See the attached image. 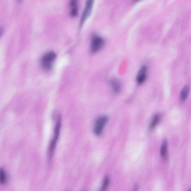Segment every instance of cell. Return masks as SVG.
<instances>
[{"label":"cell","instance_id":"13","mask_svg":"<svg viewBox=\"0 0 191 191\" xmlns=\"http://www.w3.org/2000/svg\"><path fill=\"white\" fill-rule=\"evenodd\" d=\"M77 14H78V10H77V7L72 8L70 12V15L71 16V17H76Z\"/></svg>","mask_w":191,"mask_h":191},{"label":"cell","instance_id":"1","mask_svg":"<svg viewBox=\"0 0 191 191\" xmlns=\"http://www.w3.org/2000/svg\"><path fill=\"white\" fill-rule=\"evenodd\" d=\"M61 125V117L59 116L57 118L56 125L55 127L54 136L53 137V138L50 144L49 148V158L50 160L51 159L52 156H53L57 140L58 139L59 133L60 132Z\"/></svg>","mask_w":191,"mask_h":191},{"label":"cell","instance_id":"4","mask_svg":"<svg viewBox=\"0 0 191 191\" xmlns=\"http://www.w3.org/2000/svg\"><path fill=\"white\" fill-rule=\"evenodd\" d=\"M56 54L54 52H50L43 57L41 60L42 66L46 70H50L53 65V61L56 57Z\"/></svg>","mask_w":191,"mask_h":191},{"label":"cell","instance_id":"14","mask_svg":"<svg viewBox=\"0 0 191 191\" xmlns=\"http://www.w3.org/2000/svg\"><path fill=\"white\" fill-rule=\"evenodd\" d=\"M78 0H71L70 1V5L71 8L76 7L77 1Z\"/></svg>","mask_w":191,"mask_h":191},{"label":"cell","instance_id":"15","mask_svg":"<svg viewBox=\"0 0 191 191\" xmlns=\"http://www.w3.org/2000/svg\"><path fill=\"white\" fill-rule=\"evenodd\" d=\"M141 1V0H133V1L135 2H138Z\"/></svg>","mask_w":191,"mask_h":191},{"label":"cell","instance_id":"16","mask_svg":"<svg viewBox=\"0 0 191 191\" xmlns=\"http://www.w3.org/2000/svg\"><path fill=\"white\" fill-rule=\"evenodd\" d=\"M17 1L19 2H20L21 1V0H17Z\"/></svg>","mask_w":191,"mask_h":191},{"label":"cell","instance_id":"10","mask_svg":"<svg viewBox=\"0 0 191 191\" xmlns=\"http://www.w3.org/2000/svg\"><path fill=\"white\" fill-rule=\"evenodd\" d=\"M167 140L164 139L162 143L161 148V155L162 157L164 159H165L167 156Z\"/></svg>","mask_w":191,"mask_h":191},{"label":"cell","instance_id":"6","mask_svg":"<svg viewBox=\"0 0 191 191\" xmlns=\"http://www.w3.org/2000/svg\"><path fill=\"white\" fill-rule=\"evenodd\" d=\"M147 75V68L143 66L140 68L137 76V82L138 84H143L146 80Z\"/></svg>","mask_w":191,"mask_h":191},{"label":"cell","instance_id":"11","mask_svg":"<svg viewBox=\"0 0 191 191\" xmlns=\"http://www.w3.org/2000/svg\"><path fill=\"white\" fill-rule=\"evenodd\" d=\"M8 180L7 176L4 169L1 168L0 170V182L1 184L5 185Z\"/></svg>","mask_w":191,"mask_h":191},{"label":"cell","instance_id":"12","mask_svg":"<svg viewBox=\"0 0 191 191\" xmlns=\"http://www.w3.org/2000/svg\"><path fill=\"white\" fill-rule=\"evenodd\" d=\"M109 182V178L107 176L104 178L103 183L102 187L101 190L102 191H104L107 189L108 186Z\"/></svg>","mask_w":191,"mask_h":191},{"label":"cell","instance_id":"3","mask_svg":"<svg viewBox=\"0 0 191 191\" xmlns=\"http://www.w3.org/2000/svg\"><path fill=\"white\" fill-rule=\"evenodd\" d=\"M95 0H87L85 7L81 17L80 27L82 28L91 13Z\"/></svg>","mask_w":191,"mask_h":191},{"label":"cell","instance_id":"7","mask_svg":"<svg viewBox=\"0 0 191 191\" xmlns=\"http://www.w3.org/2000/svg\"><path fill=\"white\" fill-rule=\"evenodd\" d=\"M111 86L113 91L115 93H118L120 91L121 86L120 83L116 79H112L110 81Z\"/></svg>","mask_w":191,"mask_h":191},{"label":"cell","instance_id":"8","mask_svg":"<svg viewBox=\"0 0 191 191\" xmlns=\"http://www.w3.org/2000/svg\"><path fill=\"white\" fill-rule=\"evenodd\" d=\"M160 115L159 114H157L155 115L153 117L152 121L149 126V130L150 131H152L156 127L160 121Z\"/></svg>","mask_w":191,"mask_h":191},{"label":"cell","instance_id":"2","mask_svg":"<svg viewBox=\"0 0 191 191\" xmlns=\"http://www.w3.org/2000/svg\"><path fill=\"white\" fill-rule=\"evenodd\" d=\"M104 44V40L102 37L97 35L93 36L91 43V50L92 53H96L102 49Z\"/></svg>","mask_w":191,"mask_h":191},{"label":"cell","instance_id":"5","mask_svg":"<svg viewBox=\"0 0 191 191\" xmlns=\"http://www.w3.org/2000/svg\"><path fill=\"white\" fill-rule=\"evenodd\" d=\"M108 121V118L106 116H101L97 120L94 128V132L96 135L100 136L102 134Z\"/></svg>","mask_w":191,"mask_h":191},{"label":"cell","instance_id":"9","mask_svg":"<svg viewBox=\"0 0 191 191\" xmlns=\"http://www.w3.org/2000/svg\"><path fill=\"white\" fill-rule=\"evenodd\" d=\"M190 91V87L188 85H185L182 89L181 93H180V97L182 100H186L189 94Z\"/></svg>","mask_w":191,"mask_h":191}]
</instances>
